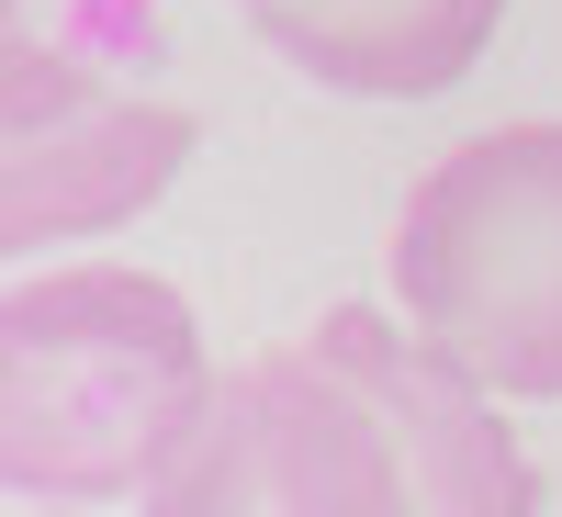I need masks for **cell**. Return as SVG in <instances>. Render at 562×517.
<instances>
[{"label": "cell", "mask_w": 562, "mask_h": 517, "mask_svg": "<svg viewBox=\"0 0 562 517\" xmlns=\"http://www.w3.org/2000/svg\"><path fill=\"white\" fill-rule=\"evenodd\" d=\"M203 315L158 270H23L0 293V484L12 506L147 495L214 405Z\"/></svg>", "instance_id": "obj_1"}, {"label": "cell", "mask_w": 562, "mask_h": 517, "mask_svg": "<svg viewBox=\"0 0 562 517\" xmlns=\"http://www.w3.org/2000/svg\"><path fill=\"white\" fill-rule=\"evenodd\" d=\"M394 315L506 405H562V124H484L405 192Z\"/></svg>", "instance_id": "obj_2"}, {"label": "cell", "mask_w": 562, "mask_h": 517, "mask_svg": "<svg viewBox=\"0 0 562 517\" xmlns=\"http://www.w3.org/2000/svg\"><path fill=\"white\" fill-rule=\"evenodd\" d=\"M135 517H416V473L371 383L326 349H248Z\"/></svg>", "instance_id": "obj_3"}, {"label": "cell", "mask_w": 562, "mask_h": 517, "mask_svg": "<svg viewBox=\"0 0 562 517\" xmlns=\"http://www.w3.org/2000/svg\"><path fill=\"white\" fill-rule=\"evenodd\" d=\"M203 124L180 102L113 90L90 57L45 34H12V79H0V237L23 259L135 225L180 169H192Z\"/></svg>", "instance_id": "obj_4"}, {"label": "cell", "mask_w": 562, "mask_h": 517, "mask_svg": "<svg viewBox=\"0 0 562 517\" xmlns=\"http://www.w3.org/2000/svg\"><path fill=\"white\" fill-rule=\"evenodd\" d=\"M304 338H326L371 383V405L394 416L405 473H416V517H540V473H529L518 428L495 416L506 394L484 371H461L439 338H416L405 315H371V304L315 315Z\"/></svg>", "instance_id": "obj_5"}, {"label": "cell", "mask_w": 562, "mask_h": 517, "mask_svg": "<svg viewBox=\"0 0 562 517\" xmlns=\"http://www.w3.org/2000/svg\"><path fill=\"white\" fill-rule=\"evenodd\" d=\"M281 68L349 102H428L495 45L506 0H237Z\"/></svg>", "instance_id": "obj_6"}, {"label": "cell", "mask_w": 562, "mask_h": 517, "mask_svg": "<svg viewBox=\"0 0 562 517\" xmlns=\"http://www.w3.org/2000/svg\"><path fill=\"white\" fill-rule=\"evenodd\" d=\"M23 517H90V506H23Z\"/></svg>", "instance_id": "obj_7"}]
</instances>
